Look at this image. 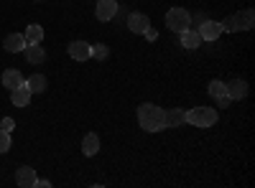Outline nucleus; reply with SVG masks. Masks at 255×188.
Returning a JSON list of instances; mask_svg holds the SVG:
<instances>
[{"mask_svg":"<svg viewBox=\"0 0 255 188\" xmlns=\"http://www.w3.org/2000/svg\"><path fill=\"white\" fill-rule=\"evenodd\" d=\"M138 125L145 132H161L166 130V110H161L153 102H143L138 107Z\"/></svg>","mask_w":255,"mask_h":188,"instance_id":"f257e3e1","label":"nucleus"},{"mask_svg":"<svg viewBox=\"0 0 255 188\" xmlns=\"http://www.w3.org/2000/svg\"><path fill=\"white\" fill-rule=\"evenodd\" d=\"M217 120H220V112L212 107H194L186 112V122L194 125V127H212V125H217Z\"/></svg>","mask_w":255,"mask_h":188,"instance_id":"f03ea898","label":"nucleus"},{"mask_svg":"<svg viewBox=\"0 0 255 188\" xmlns=\"http://www.w3.org/2000/svg\"><path fill=\"white\" fill-rule=\"evenodd\" d=\"M253 20H255L253 10L245 8L243 13H235V15L225 18L220 26H222V31H250V28H253Z\"/></svg>","mask_w":255,"mask_h":188,"instance_id":"7ed1b4c3","label":"nucleus"},{"mask_svg":"<svg viewBox=\"0 0 255 188\" xmlns=\"http://www.w3.org/2000/svg\"><path fill=\"white\" fill-rule=\"evenodd\" d=\"M166 28H171L174 33H181L191 28V13L186 8H171L166 13Z\"/></svg>","mask_w":255,"mask_h":188,"instance_id":"20e7f679","label":"nucleus"},{"mask_svg":"<svg viewBox=\"0 0 255 188\" xmlns=\"http://www.w3.org/2000/svg\"><path fill=\"white\" fill-rule=\"evenodd\" d=\"M95 15H97V20H102V23L113 20L118 15V0H97Z\"/></svg>","mask_w":255,"mask_h":188,"instance_id":"39448f33","label":"nucleus"},{"mask_svg":"<svg viewBox=\"0 0 255 188\" xmlns=\"http://www.w3.org/2000/svg\"><path fill=\"white\" fill-rule=\"evenodd\" d=\"M197 33H199L202 41H217L220 33H222V26L217 23V20H209V18H207V20H202V23H199Z\"/></svg>","mask_w":255,"mask_h":188,"instance_id":"423d86ee","label":"nucleus"},{"mask_svg":"<svg viewBox=\"0 0 255 188\" xmlns=\"http://www.w3.org/2000/svg\"><path fill=\"white\" fill-rule=\"evenodd\" d=\"M67 51H69V56H72L74 61H87V59H92V46L87 44V41H72Z\"/></svg>","mask_w":255,"mask_h":188,"instance_id":"0eeeda50","label":"nucleus"},{"mask_svg":"<svg viewBox=\"0 0 255 188\" xmlns=\"http://www.w3.org/2000/svg\"><path fill=\"white\" fill-rule=\"evenodd\" d=\"M15 183L20 188H33L36 186V171L31 168V165H20L18 173H15Z\"/></svg>","mask_w":255,"mask_h":188,"instance_id":"6e6552de","label":"nucleus"},{"mask_svg":"<svg viewBox=\"0 0 255 188\" xmlns=\"http://www.w3.org/2000/svg\"><path fill=\"white\" fill-rule=\"evenodd\" d=\"M128 28H130L133 33H145L148 28H151V20H148V15H143V13H130L128 15Z\"/></svg>","mask_w":255,"mask_h":188,"instance_id":"1a4fd4ad","label":"nucleus"},{"mask_svg":"<svg viewBox=\"0 0 255 188\" xmlns=\"http://www.w3.org/2000/svg\"><path fill=\"white\" fill-rule=\"evenodd\" d=\"M3 49L10 51V54L23 51V49H26V38H23V33H8V36L3 38Z\"/></svg>","mask_w":255,"mask_h":188,"instance_id":"9d476101","label":"nucleus"},{"mask_svg":"<svg viewBox=\"0 0 255 188\" xmlns=\"http://www.w3.org/2000/svg\"><path fill=\"white\" fill-rule=\"evenodd\" d=\"M227 84V97L230 99H245L248 97V81L235 79V81H225Z\"/></svg>","mask_w":255,"mask_h":188,"instance_id":"9b49d317","label":"nucleus"},{"mask_svg":"<svg viewBox=\"0 0 255 188\" xmlns=\"http://www.w3.org/2000/svg\"><path fill=\"white\" fill-rule=\"evenodd\" d=\"M10 102L15 104V107H26V104L31 102V89L26 87V81L20 87H15L13 92H10Z\"/></svg>","mask_w":255,"mask_h":188,"instance_id":"f8f14e48","label":"nucleus"},{"mask_svg":"<svg viewBox=\"0 0 255 188\" xmlns=\"http://www.w3.org/2000/svg\"><path fill=\"white\" fill-rule=\"evenodd\" d=\"M20 84H23V74H20L18 69H5L3 71V87L5 89H15V87H20Z\"/></svg>","mask_w":255,"mask_h":188,"instance_id":"ddd939ff","label":"nucleus"},{"mask_svg":"<svg viewBox=\"0 0 255 188\" xmlns=\"http://www.w3.org/2000/svg\"><path fill=\"white\" fill-rule=\"evenodd\" d=\"M179 36H181V46H184V49H189V51H194V49H199V44H202V38H199V33H197V31H191V28L181 31Z\"/></svg>","mask_w":255,"mask_h":188,"instance_id":"4468645a","label":"nucleus"},{"mask_svg":"<svg viewBox=\"0 0 255 188\" xmlns=\"http://www.w3.org/2000/svg\"><path fill=\"white\" fill-rule=\"evenodd\" d=\"M97 150H100V137H97L95 132L84 135V140H82V153L87 155V158H92V155H97Z\"/></svg>","mask_w":255,"mask_h":188,"instance_id":"2eb2a0df","label":"nucleus"},{"mask_svg":"<svg viewBox=\"0 0 255 188\" xmlns=\"http://www.w3.org/2000/svg\"><path fill=\"white\" fill-rule=\"evenodd\" d=\"M23 38H26V46H33V44H41V41H44V28H41L38 23H31V26L26 28V33H23Z\"/></svg>","mask_w":255,"mask_h":188,"instance_id":"dca6fc26","label":"nucleus"},{"mask_svg":"<svg viewBox=\"0 0 255 188\" xmlns=\"http://www.w3.org/2000/svg\"><path fill=\"white\" fill-rule=\"evenodd\" d=\"M186 122V112L184 110H166V130L168 127H181Z\"/></svg>","mask_w":255,"mask_h":188,"instance_id":"f3484780","label":"nucleus"},{"mask_svg":"<svg viewBox=\"0 0 255 188\" xmlns=\"http://www.w3.org/2000/svg\"><path fill=\"white\" fill-rule=\"evenodd\" d=\"M26 81V87L31 89V94L36 92V94H41L46 89V76L44 74H33V76H28V79H23Z\"/></svg>","mask_w":255,"mask_h":188,"instance_id":"a211bd4d","label":"nucleus"},{"mask_svg":"<svg viewBox=\"0 0 255 188\" xmlns=\"http://www.w3.org/2000/svg\"><path fill=\"white\" fill-rule=\"evenodd\" d=\"M26 51V59L31 61V64H41V61L46 59V51L41 49V44H33V46H26L23 49Z\"/></svg>","mask_w":255,"mask_h":188,"instance_id":"6ab92c4d","label":"nucleus"},{"mask_svg":"<svg viewBox=\"0 0 255 188\" xmlns=\"http://www.w3.org/2000/svg\"><path fill=\"white\" fill-rule=\"evenodd\" d=\"M225 94H227V84H225V81H220V79L209 81V97L220 99V97H225Z\"/></svg>","mask_w":255,"mask_h":188,"instance_id":"aec40b11","label":"nucleus"},{"mask_svg":"<svg viewBox=\"0 0 255 188\" xmlns=\"http://www.w3.org/2000/svg\"><path fill=\"white\" fill-rule=\"evenodd\" d=\"M8 150H10V132L0 130V155L8 153Z\"/></svg>","mask_w":255,"mask_h":188,"instance_id":"412c9836","label":"nucleus"},{"mask_svg":"<svg viewBox=\"0 0 255 188\" xmlns=\"http://www.w3.org/2000/svg\"><path fill=\"white\" fill-rule=\"evenodd\" d=\"M108 54H110V51H108V46H105V44H97V46H92V56H97L100 61H102V59H108Z\"/></svg>","mask_w":255,"mask_h":188,"instance_id":"4be33fe9","label":"nucleus"},{"mask_svg":"<svg viewBox=\"0 0 255 188\" xmlns=\"http://www.w3.org/2000/svg\"><path fill=\"white\" fill-rule=\"evenodd\" d=\"M15 127V120L13 117H3V122H0V130H5V132H10Z\"/></svg>","mask_w":255,"mask_h":188,"instance_id":"5701e85b","label":"nucleus"},{"mask_svg":"<svg viewBox=\"0 0 255 188\" xmlns=\"http://www.w3.org/2000/svg\"><path fill=\"white\" fill-rule=\"evenodd\" d=\"M143 36H145V38H148V41H156V38H158V33H156V31H153V28H148V31H145V33H143Z\"/></svg>","mask_w":255,"mask_h":188,"instance_id":"b1692460","label":"nucleus"},{"mask_svg":"<svg viewBox=\"0 0 255 188\" xmlns=\"http://www.w3.org/2000/svg\"><path fill=\"white\" fill-rule=\"evenodd\" d=\"M36 186H38V188H51V183L44 181V178H36ZM36 186H33V188H36Z\"/></svg>","mask_w":255,"mask_h":188,"instance_id":"393cba45","label":"nucleus"},{"mask_svg":"<svg viewBox=\"0 0 255 188\" xmlns=\"http://www.w3.org/2000/svg\"><path fill=\"white\" fill-rule=\"evenodd\" d=\"M217 102H220V110H225V107H227V104H230V102H232V99H230V97H227V94H225V97H220V99H217Z\"/></svg>","mask_w":255,"mask_h":188,"instance_id":"a878e982","label":"nucleus"}]
</instances>
